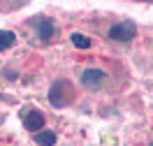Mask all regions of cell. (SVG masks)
<instances>
[{"label":"cell","instance_id":"ba28073f","mask_svg":"<svg viewBox=\"0 0 153 146\" xmlns=\"http://www.w3.org/2000/svg\"><path fill=\"white\" fill-rule=\"evenodd\" d=\"M72 44H74L76 49H88L91 47V39L84 37V35H79V33H74V35H72Z\"/></svg>","mask_w":153,"mask_h":146},{"label":"cell","instance_id":"277c9868","mask_svg":"<svg viewBox=\"0 0 153 146\" xmlns=\"http://www.w3.org/2000/svg\"><path fill=\"white\" fill-rule=\"evenodd\" d=\"M81 84L86 88H91V90H97V88L105 84V72L97 67H88L81 72Z\"/></svg>","mask_w":153,"mask_h":146},{"label":"cell","instance_id":"6da1fadb","mask_svg":"<svg viewBox=\"0 0 153 146\" xmlns=\"http://www.w3.org/2000/svg\"><path fill=\"white\" fill-rule=\"evenodd\" d=\"M67 88H70V84L65 79H56L51 84V88H49V102H51V107L63 109L67 104Z\"/></svg>","mask_w":153,"mask_h":146},{"label":"cell","instance_id":"7a4b0ae2","mask_svg":"<svg viewBox=\"0 0 153 146\" xmlns=\"http://www.w3.org/2000/svg\"><path fill=\"white\" fill-rule=\"evenodd\" d=\"M134 35H137V26L132 21H121L109 28V39H114V42H130Z\"/></svg>","mask_w":153,"mask_h":146},{"label":"cell","instance_id":"5b68a950","mask_svg":"<svg viewBox=\"0 0 153 146\" xmlns=\"http://www.w3.org/2000/svg\"><path fill=\"white\" fill-rule=\"evenodd\" d=\"M42 125H44V116L39 114V111H30V114H26L23 116V127L26 130H30V132H42Z\"/></svg>","mask_w":153,"mask_h":146},{"label":"cell","instance_id":"8992f818","mask_svg":"<svg viewBox=\"0 0 153 146\" xmlns=\"http://www.w3.org/2000/svg\"><path fill=\"white\" fill-rule=\"evenodd\" d=\"M56 142H58V137L51 130H42V132L35 135V144H39V146H53Z\"/></svg>","mask_w":153,"mask_h":146},{"label":"cell","instance_id":"52a82bcc","mask_svg":"<svg viewBox=\"0 0 153 146\" xmlns=\"http://www.w3.org/2000/svg\"><path fill=\"white\" fill-rule=\"evenodd\" d=\"M16 42V35L10 33V30H0V51H7V49L14 47Z\"/></svg>","mask_w":153,"mask_h":146},{"label":"cell","instance_id":"9c48e42d","mask_svg":"<svg viewBox=\"0 0 153 146\" xmlns=\"http://www.w3.org/2000/svg\"><path fill=\"white\" fill-rule=\"evenodd\" d=\"M151 146H153V144H151Z\"/></svg>","mask_w":153,"mask_h":146},{"label":"cell","instance_id":"3957f363","mask_svg":"<svg viewBox=\"0 0 153 146\" xmlns=\"http://www.w3.org/2000/svg\"><path fill=\"white\" fill-rule=\"evenodd\" d=\"M30 26L37 30V35H39L42 42H49V39L53 37V30H56L53 21L49 19V16H35V19H30Z\"/></svg>","mask_w":153,"mask_h":146}]
</instances>
